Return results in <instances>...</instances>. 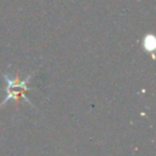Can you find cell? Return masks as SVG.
Returning a JSON list of instances; mask_svg holds the SVG:
<instances>
[{
	"label": "cell",
	"mask_w": 156,
	"mask_h": 156,
	"mask_svg": "<svg viewBox=\"0 0 156 156\" xmlns=\"http://www.w3.org/2000/svg\"><path fill=\"white\" fill-rule=\"evenodd\" d=\"M6 80L9 83V87H7L9 95H7V99L6 100H9V99H18V96L22 94V91H24V90L28 89L27 85H26L27 82H28V79L21 82L20 79H15L13 80V79H10V78L6 77Z\"/></svg>",
	"instance_id": "cell-1"
}]
</instances>
